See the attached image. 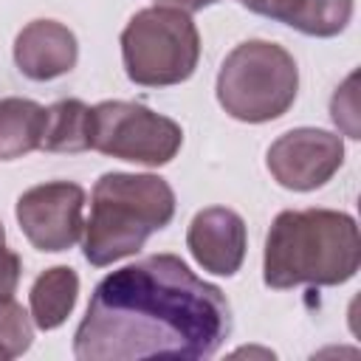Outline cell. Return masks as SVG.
<instances>
[{"instance_id": "12", "label": "cell", "mask_w": 361, "mask_h": 361, "mask_svg": "<svg viewBox=\"0 0 361 361\" xmlns=\"http://www.w3.org/2000/svg\"><path fill=\"white\" fill-rule=\"evenodd\" d=\"M48 110L31 99H0V161L23 158L42 147Z\"/></svg>"}, {"instance_id": "9", "label": "cell", "mask_w": 361, "mask_h": 361, "mask_svg": "<svg viewBox=\"0 0 361 361\" xmlns=\"http://www.w3.org/2000/svg\"><path fill=\"white\" fill-rule=\"evenodd\" d=\"M186 245L203 271L234 276L245 259V223L226 206H209L192 217Z\"/></svg>"}, {"instance_id": "7", "label": "cell", "mask_w": 361, "mask_h": 361, "mask_svg": "<svg viewBox=\"0 0 361 361\" xmlns=\"http://www.w3.org/2000/svg\"><path fill=\"white\" fill-rule=\"evenodd\" d=\"M17 223L37 251H68L85 231V189L71 180L31 186L17 197Z\"/></svg>"}, {"instance_id": "2", "label": "cell", "mask_w": 361, "mask_h": 361, "mask_svg": "<svg viewBox=\"0 0 361 361\" xmlns=\"http://www.w3.org/2000/svg\"><path fill=\"white\" fill-rule=\"evenodd\" d=\"M361 262L358 226L333 209L279 212L265 237L262 279L274 290L296 285H341Z\"/></svg>"}, {"instance_id": "16", "label": "cell", "mask_w": 361, "mask_h": 361, "mask_svg": "<svg viewBox=\"0 0 361 361\" xmlns=\"http://www.w3.org/2000/svg\"><path fill=\"white\" fill-rule=\"evenodd\" d=\"M355 73L336 90V96H333V104H330V110H333V121H336V127H341L350 138H358V104H355Z\"/></svg>"}, {"instance_id": "11", "label": "cell", "mask_w": 361, "mask_h": 361, "mask_svg": "<svg viewBox=\"0 0 361 361\" xmlns=\"http://www.w3.org/2000/svg\"><path fill=\"white\" fill-rule=\"evenodd\" d=\"M248 11L279 20L307 37H336L353 20V0H240Z\"/></svg>"}, {"instance_id": "13", "label": "cell", "mask_w": 361, "mask_h": 361, "mask_svg": "<svg viewBox=\"0 0 361 361\" xmlns=\"http://www.w3.org/2000/svg\"><path fill=\"white\" fill-rule=\"evenodd\" d=\"M79 296V276L68 265H54L42 271L28 293L31 302V322L39 330H56L73 310Z\"/></svg>"}, {"instance_id": "19", "label": "cell", "mask_w": 361, "mask_h": 361, "mask_svg": "<svg viewBox=\"0 0 361 361\" xmlns=\"http://www.w3.org/2000/svg\"><path fill=\"white\" fill-rule=\"evenodd\" d=\"M234 355H265V358H271L274 353H268V350H237Z\"/></svg>"}, {"instance_id": "5", "label": "cell", "mask_w": 361, "mask_h": 361, "mask_svg": "<svg viewBox=\"0 0 361 361\" xmlns=\"http://www.w3.org/2000/svg\"><path fill=\"white\" fill-rule=\"evenodd\" d=\"M121 59L127 79L144 87L186 82L200 59V34L175 6H149L130 17L121 31Z\"/></svg>"}, {"instance_id": "1", "label": "cell", "mask_w": 361, "mask_h": 361, "mask_svg": "<svg viewBox=\"0 0 361 361\" xmlns=\"http://www.w3.org/2000/svg\"><path fill=\"white\" fill-rule=\"evenodd\" d=\"M231 333L223 290L197 279L175 254H149L107 274L73 336L79 361L155 355L212 358Z\"/></svg>"}, {"instance_id": "18", "label": "cell", "mask_w": 361, "mask_h": 361, "mask_svg": "<svg viewBox=\"0 0 361 361\" xmlns=\"http://www.w3.org/2000/svg\"><path fill=\"white\" fill-rule=\"evenodd\" d=\"M161 6H175V8H180V11H200L203 6H212V3H217V0H158Z\"/></svg>"}, {"instance_id": "4", "label": "cell", "mask_w": 361, "mask_h": 361, "mask_svg": "<svg viewBox=\"0 0 361 361\" xmlns=\"http://www.w3.org/2000/svg\"><path fill=\"white\" fill-rule=\"evenodd\" d=\"M299 68L293 56L268 39L240 42L220 65L217 102L220 107L248 124H262L285 116L296 102Z\"/></svg>"}, {"instance_id": "15", "label": "cell", "mask_w": 361, "mask_h": 361, "mask_svg": "<svg viewBox=\"0 0 361 361\" xmlns=\"http://www.w3.org/2000/svg\"><path fill=\"white\" fill-rule=\"evenodd\" d=\"M31 338L34 327L23 305H17L14 299L0 302V361L23 355L31 347Z\"/></svg>"}, {"instance_id": "14", "label": "cell", "mask_w": 361, "mask_h": 361, "mask_svg": "<svg viewBox=\"0 0 361 361\" xmlns=\"http://www.w3.org/2000/svg\"><path fill=\"white\" fill-rule=\"evenodd\" d=\"M93 141V107L79 99H59L48 107L42 147L48 152H85Z\"/></svg>"}, {"instance_id": "10", "label": "cell", "mask_w": 361, "mask_h": 361, "mask_svg": "<svg viewBox=\"0 0 361 361\" xmlns=\"http://www.w3.org/2000/svg\"><path fill=\"white\" fill-rule=\"evenodd\" d=\"M79 56L76 37L56 20H34L14 39V62L23 76L34 82H51L65 76Z\"/></svg>"}, {"instance_id": "17", "label": "cell", "mask_w": 361, "mask_h": 361, "mask_svg": "<svg viewBox=\"0 0 361 361\" xmlns=\"http://www.w3.org/2000/svg\"><path fill=\"white\" fill-rule=\"evenodd\" d=\"M20 274H23V262H20V257H17L14 251H8L6 245H0V302L14 299Z\"/></svg>"}, {"instance_id": "3", "label": "cell", "mask_w": 361, "mask_h": 361, "mask_svg": "<svg viewBox=\"0 0 361 361\" xmlns=\"http://www.w3.org/2000/svg\"><path fill=\"white\" fill-rule=\"evenodd\" d=\"M175 217V192L158 175L104 172L90 195L85 223V259L104 268L135 254L149 234Z\"/></svg>"}, {"instance_id": "8", "label": "cell", "mask_w": 361, "mask_h": 361, "mask_svg": "<svg viewBox=\"0 0 361 361\" xmlns=\"http://www.w3.org/2000/svg\"><path fill=\"white\" fill-rule=\"evenodd\" d=\"M265 164L279 186L293 192H313L341 169L344 144L336 133L296 127L268 147Z\"/></svg>"}, {"instance_id": "20", "label": "cell", "mask_w": 361, "mask_h": 361, "mask_svg": "<svg viewBox=\"0 0 361 361\" xmlns=\"http://www.w3.org/2000/svg\"><path fill=\"white\" fill-rule=\"evenodd\" d=\"M6 243V228H3V223H0V245Z\"/></svg>"}, {"instance_id": "6", "label": "cell", "mask_w": 361, "mask_h": 361, "mask_svg": "<svg viewBox=\"0 0 361 361\" xmlns=\"http://www.w3.org/2000/svg\"><path fill=\"white\" fill-rule=\"evenodd\" d=\"M180 144V124L144 104L102 102L93 107L90 149H99L102 155L144 166H164L178 155Z\"/></svg>"}]
</instances>
